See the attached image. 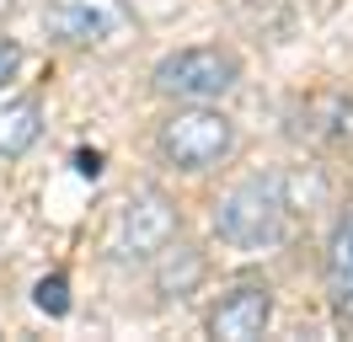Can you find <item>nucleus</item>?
Instances as JSON below:
<instances>
[{
    "instance_id": "1",
    "label": "nucleus",
    "mask_w": 353,
    "mask_h": 342,
    "mask_svg": "<svg viewBox=\"0 0 353 342\" xmlns=\"http://www.w3.org/2000/svg\"><path fill=\"white\" fill-rule=\"evenodd\" d=\"M214 230L220 241L241 252H268L289 235V203L279 177H246L214 203Z\"/></svg>"
},
{
    "instance_id": "2",
    "label": "nucleus",
    "mask_w": 353,
    "mask_h": 342,
    "mask_svg": "<svg viewBox=\"0 0 353 342\" xmlns=\"http://www.w3.org/2000/svg\"><path fill=\"white\" fill-rule=\"evenodd\" d=\"M155 145L176 171H214L236 150V123L214 107H182L161 123Z\"/></svg>"
},
{
    "instance_id": "3",
    "label": "nucleus",
    "mask_w": 353,
    "mask_h": 342,
    "mask_svg": "<svg viewBox=\"0 0 353 342\" xmlns=\"http://www.w3.org/2000/svg\"><path fill=\"white\" fill-rule=\"evenodd\" d=\"M241 81V59L230 48H176L150 70V86L172 102H220Z\"/></svg>"
},
{
    "instance_id": "4",
    "label": "nucleus",
    "mask_w": 353,
    "mask_h": 342,
    "mask_svg": "<svg viewBox=\"0 0 353 342\" xmlns=\"http://www.w3.org/2000/svg\"><path fill=\"white\" fill-rule=\"evenodd\" d=\"M43 21L70 48H118L123 38H134L129 0H48Z\"/></svg>"
},
{
    "instance_id": "5",
    "label": "nucleus",
    "mask_w": 353,
    "mask_h": 342,
    "mask_svg": "<svg viewBox=\"0 0 353 342\" xmlns=\"http://www.w3.org/2000/svg\"><path fill=\"white\" fill-rule=\"evenodd\" d=\"M176 203L166 198L161 188H145L134 192L129 203H123V219H118V230H123V246H129L134 256H155L166 241L176 235Z\"/></svg>"
},
{
    "instance_id": "6",
    "label": "nucleus",
    "mask_w": 353,
    "mask_h": 342,
    "mask_svg": "<svg viewBox=\"0 0 353 342\" xmlns=\"http://www.w3.org/2000/svg\"><path fill=\"white\" fill-rule=\"evenodd\" d=\"M268 321H273V289H268V283H236V289L209 310V337L252 342V337L268 332Z\"/></svg>"
},
{
    "instance_id": "7",
    "label": "nucleus",
    "mask_w": 353,
    "mask_h": 342,
    "mask_svg": "<svg viewBox=\"0 0 353 342\" xmlns=\"http://www.w3.org/2000/svg\"><path fill=\"white\" fill-rule=\"evenodd\" d=\"M199 283H203V252L172 235V241L155 252V289L166 299H188Z\"/></svg>"
},
{
    "instance_id": "8",
    "label": "nucleus",
    "mask_w": 353,
    "mask_h": 342,
    "mask_svg": "<svg viewBox=\"0 0 353 342\" xmlns=\"http://www.w3.org/2000/svg\"><path fill=\"white\" fill-rule=\"evenodd\" d=\"M327 294L337 305V316L353 310V209L337 219V230L327 241Z\"/></svg>"
},
{
    "instance_id": "9",
    "label": "nucleus",
    "mask_w": 353,
    "mask_h": 342,
    "mask_svg": "<svg viewBox=\"0 0 353 342\" xmlns=\"http://www.w3.org/2000/svg\"><path fill=\"white\" fill-rule=\"evenodd\" d=\"M38 134H43V107L32 102V97L0 107V155H6V161L27 155V150L38 145Z\"/></svg>"
},
{
    "instance_id": "10",
    "label": "nucleus",
    "mask_w": 353,
    "mask_h": 342,
    "mask_svg": "<svg viewBox=\"0 0 353 342\" xmlns=\"http://www.w3.org/2000/svg\"><path fill=\"white\" fill-rule=\"evenodd\" d=\"M305 112L327 118V123H310L305 128L310 139H353V102H348V97H316Z\"/></svg>"
},
{
    "instance_id": "11",
    "label": "nucleus",
    "mask_w": 353,
    "mask_h": 342,
    "mask_svg": "<svg viewBox=\"0 0 353 342\" xmlns=\"http://www.w3.org/2000/svg\"><path fill=\"white\" fill-rule=\"evenodd\" d=\"M32 305L43 310V316H70V278L65 273H43L38 283H32Z\"/></svg>"
},
{
    "instance_id": "12",
    "label": "nucleus",
    "mask_w": 353,
    "mask_h": 342,
    "mask_svg": "<svg viewBox=\"0 0 353 342\" xmlns=\"http://www.w3.org/2000/svg\"><path fill=\"white\" fill-rule=\"evenodd\" d=\"M17 70H22V43H17V38H0V86L11 81Z\"/></svg>"
},
{
    "instance_id": "13",
    "label": "nucleus",
    "mask_w": 353,
    "mask_h": 342,
    "mask_svg": "<svg viewBox=\"0 0 353 342\" xmlns=\"http://www.w3.org/2000/svg\"><path fill=\"white\" fill-rule=\"evenodd\" d=\"M75 171H81L86 182H97V177H102V150H75Z\"/></svg>"
},
{
    "instance_id": "14",
    "label": "nucleus",
    "mask_w": 353,
    "mask_h": 342,
    "mask_svg": "<svg viewBox=\"0 0 353 342\" xmlns=\"http://www.w3.org/2000/svg\"><path fill=\"white\" fill-rule=\"evenodd\" d=\"M11 6H17V0H0V17H6V11H11Z\"/></svg>"
}]
</instances>
